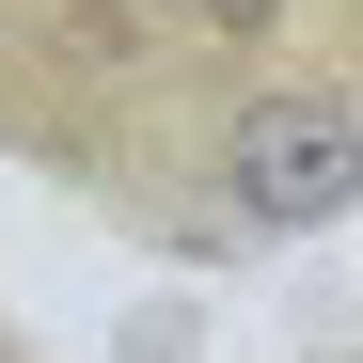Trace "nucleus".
<instances>
[{
	"mask_svg": "<svg viewBox=\"0 0 363 363\" xmlns=\"http://www.w3.org/2000/svg\"><path fill=\"white\" fill-rule=\"evenodd\" d=\"M347 190H363V111H347V79H269V95H237L221 127H206V237H316V221H347Z\"/></svg>",
	"mask_w": 363,
	"mask_h": 363,
	"instance_id": "obj_1",
	"label": "nucleus"
}]
</instances>
